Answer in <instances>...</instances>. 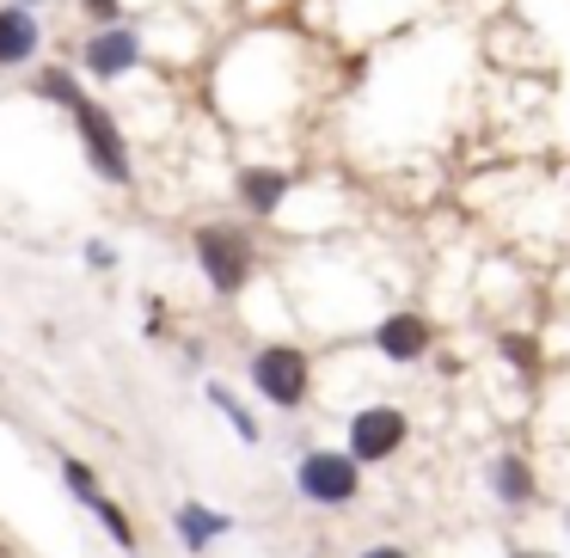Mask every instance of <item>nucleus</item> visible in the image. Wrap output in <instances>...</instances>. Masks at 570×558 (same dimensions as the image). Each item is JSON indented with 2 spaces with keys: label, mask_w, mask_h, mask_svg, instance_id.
Here are the masks:
<instances>
[{
  "label": "nucleus",
  "mask_w": 570,
  "mask_h": 558,
  "mask_svg": "<svg viewBox=\"0 0 570 558\" xmlns=\"http://www.w3.org/2000/svg\"><path fill=\"white\" fill-rule=\"evenodd\" d=\"M295 484H301V497L337 509V503H350V497L362 491V467L344 454V448H313V454L295 467Z\"/></svg>",
  "instance_id": "obj_1"
},
{
  "label": "nucleus",
  "mask_w": 570,
  "mask_h": 558,
  "mask_svg": "<svg viewBox=\"0 0 570 558\" xmlns=\"http://www.w3.org/2000/svg\"><path fill=\"white\" fill-rule=\"evenodd\" d=\"M252 386H258L271 405L295 411L301 399H307V356H301L295 344H264L258 356H252Z\"/></svg>",
  "instance_id": "obj_2"
},
{
  "label": "nucleus",
  "mask_w": 570,
  "mask_h": 558,
  "mask_svg": "<svg viewBox=\"0 0 570 558\" xmlns=\"http://www.w3.org/2000/svg\"><path fill=\"white\" fill-rule=\"evenodd\" d=\"M197 258H203V276L215 283V295H239L246 288V271H252L246 234H234V227H203Z\"/></svg>",
  "instance_id": "obj_3"
},
{
  "label": "nucleus",
  "mask_w": 570,
  "mask_h": 558,
  "mask_svg": "<svg viewBox=\"0 0 570 558\" xmlns=\"http://www.w3.org/2000/svg\"><path fill=\"white\" fill-rule=\"evenodd\" d=\"M75 124H80V141H87V160L99 166L111 185H129V148H124V136H117L111 111H99L92 99H80L75 105Z\"/></svg>",
  "instance_id": "obj_4"
},
{
  "label": "nucleus",
  "mask_w": 570,
  "mask_h": 558,
  "mask_svg": "<svg viewBox=\"0 0 570 558\" xmlns=\"http://www.w3.org/2000/svg\"><path fill=\"white\" fill-rule=\"evenodd\" d=\"M405 411L399 405H368L350 418V460L356 467H368V460H393V448L405 442Z\"/></svg>",
  "instance_id": "obj_5"
},
{
  "label": "nucleus",
  "mask_w": 570,
  "mask_h": 558,
  "mask_svg": "<svg viewBox=\"0 0 570 558\" xmlns=\"http://www.w3.org/2000/svg\"><path fill=\"white\" fill-rule=\"evenodd\" d=\"M141 62V38L129 26H105V31H92V43H87V68L99 80H111V75H129V68Z\"/></svg>",
  "instance_id": "obj_6"
},
{
  "label": "nucleus",
  "mask_w": 570,
  "mask_h": 558,
  "mask_svg": "<svg viewBox=\"0 0 570 558\" xmlns=\"http://www.w3.org/2000/svg\"><path fill=\"white\" fill-rule=\"evenodd\" d=\"M38 56V19L26 7H0V68H19Z\"/></svg>",
  "instance_id": "obj_7"
},
{
  "label": "nucleus",
  "mask_w": 570,
  "mask_h": 558,
  "mask_svg": "<svg viewBox=\"0 0 570 558\" xmlns=\"http://www.w3.org/2000/svg\"><path fill=\"white\" fill-rule=\"evenodd\" d=\"M374 344H381L393 362H417L423 350H430V325H423L417 313H393V320L374 332Z\"/></svg>",
  "instance_id": "obj_8"
},
{
  "label": "nucleus",
  "mask_w": 570,
  "mask_h": 558,
  "mask_svg": "<svg viewBox=\"0 0 570 558\" xmlns=\"http://www.w3.org/2000/svg\"><path fill=\"white\" fill-rule=\"evenodd\" d=\"M288 185H295V178L276 173V166H246V173H239V203H246L252 215H271L276 203L288 197Z\"/></svg>",
  "instance_id": "obj_9"
},
{
  "label": "nucleus",
  "mask_w": 570,
  "mask_h": 558,
  "mask_svg": "<svg viewBox=\"0 0 570 558\" xmlns=\"http://www.w3.org/2000/svg\"><path fill=\"white\" fill-rule=\"evenodd\" d=\"M227 528H234V521H227L222 509H203V503H185V509H178V540H185L190 552H203L209 540H222Z\"/></svg>",
  "instance_id": "obj_10"
},
{
  "label": "nucleus",
  "mask_w": 570,
  "mask_h": 558,
  "mask_svg": "<svg viewBox=\"0 0 570 558\" xmlns=\"http://www.w3.org/2000/svg\"><path fill=\"white\" fill-rule=\"evenodd\" d=\"M491 491L503 497V503H528V497H533V472L521 467L515 454H503V460L491 467Z\"/></svg>",
  "instance_id": "obj_11"
},
{
  "label": "nucleus",
  "mask_w": 570,
  "mask_h": 558,
  "mask_svg": "<svg viewBox=\"0 0 570 558\" xmlns=\"http://www.w3.org/2000/svg\"><path fill=\"white\" fill-rule=\"evenodd\" d=\"M209 399H215V411H222V418H227V423H234V435H239V442H258V418H252V411H246V405H239V399H234V393H227V386H222V381H215V386H209Z\"/></svg>",
  "instance_id": "obj_12"
},
{
  "label": "nucleus",
  "mask_w": 570,
  "mask_h": 558,
  "mask_svg": "<svg viewBox=\"0 0 570 558\" xmlns=\"http://www.w3.org/2000/svg\"><path fill=\"white\" fill-rule=\"evenodd\" d=\"M92 516L105 521V533H111V540L124 546V552H136V528H129V516L111 503V497H99V503H92Z\"/></svg>",
  "instance_id": "obj_13"
},
{
  "label": "nucleus",
  "mask_w": 570,
  "mask_h": 558,
  "mask_svg": "<svg viewBox=\"0 0 570 558\" xmlns=\"http://www.w3.org/2000/svg\"><path fill=\"white\" fill-rule=\"evenodd\" d=\"M38 92H43V99H56V105H68V111H75V105L87 99V92L75 87V75H62V68H50V75L38 80Z\"/></svg>",
  "instance_id": "obj_14"
},
{
  "label": "nucleus",
  "mask_w": 570,
  "mask_h": 558,
  "mask_svg": "<svg viewBox=\"0 0 570 558\" xmlns=\"http://www.w3.org/2000/svg\"><path fill=\"white\" fill-rule=\"evenodd\" d=\"M62 479H68V491H75L87 509L105 497V491H99V479H92V467H80V460H62Z\"/></svg>",
  "instance_id": "obj_15"
},
{
  "label": "nucleus",
  "mask_w": 570,
  "mask_h": 558,
  "mask_svg": "<svg viewBox=\"0 0 570 558\" xmlns=\"http://www.w3.org/2000/svg\"><path fill=\"white\" fill-rule=\"evenodd\" d=\"M503 356L515 362V369H533V362H540V356H533V344H528V337H503Z\"/></svg>",
  "instance_id": "obj_16"
},
{
  "label": "nucleus",
  "mask_w": 570,
  "mask_h": 558,
  "mask_svg": "<svg viewBox=\"0 0 570 558\" xmlns=\"http://www.w3.org/2000/svg\"><path fill=\"white\" fill-rule=\"evenodd\" d=\"M92 19H105V26H117V0H80Z\"/></svg>",
  "instance_id": "obj_17"
},
{
  "label": "nucleus",
  "mask_w": 570,
  "mask_h": 558,
  "mask_svg": "<svg viewBox=\"0 0 570 558\" xmlns=\"http://www.w3.org/2000/svg\"><path fill=\"white\" fill-rule=\"evenodd\" d=\"M87 264H92V271H105V264H117V252H111V246H99V239H92V246H87Z\"/></svg>",
  "instance_id": "obj_18"
},
{
  "label": "nucleus",
  "mask_w": 570,
  "mask_h": 558,
  "mask_svg": "<svg viewBox=\"0 0 570 558\" xmlns=\"http://www.w3.org/2000/svg\"><path fill=\"white\" fill-rule=\"evenodd\" d=\"M362 558H411V552H399V546H374V552H362Z\"/></svg>",
  "instance_id": "obj_19"
},
{
  "label": "nucleus",
  "mask_w": 570,
  "mask_h": 558,
  "mask_svg": "<svg viewBox=\"0 0 570 558\" xmlns=\"http://www.w3.org/2000/svg\"><path fill=\"white\" fill-rule=\"evenodd\" d=\"M515 558H546V552H515Z\"/></svg>",
  "instance_id": "obj_20"
},
{
  "label": "nucleus",
  "mask_w": 570,
  "mask_h": 558,
  "mask_svg": "<svg viewBox=\"0 0 570 558\" xmlns=\"http://www.w3.org/2000/svg\"><path fill=\"white\" fill-rule=\"evenodd\" d=\"M26 7H31V0H26Z\"/></svg>",
  "instance_id": "obj_21"
}]
</instances>
